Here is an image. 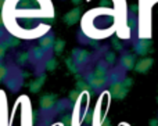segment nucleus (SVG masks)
I'll return each mask as SVG.
<instances>
[{
  "instance_id": "nucleus-2",
  "label": "nucleus",
  "mask_w": 158,
  "mask_h": 126,
  "mask_svg": "<svg viewBox=\"0 0 158 126\" xmlns=\"http://www.w3.org/2000/svg\"><path fill=\"white\" fill-rule=\"evenodd\" d=\"M151 46V42L150 40H140L139 43L136 44V53L140 55H144L148 53V49Z\"/></svg>"
},
{
  "instance_id": "nucleus-1",
  "label": "nucleus",
  "mask_w": 158,
  "mask_h": 126,
  "mask_svg": "<svg viewBox=\"0 0 158 126\" xmlns=\"http://www.w3.org/2000/svg\"><path fill=\"white\" fill-rule=\"evenodd\" d=\"M151 67H153V60H151V58H143V60H140L139 63L135 65V69H136V72L146 74Z\"/></svg>"
},
{
  "instance_id": "nucleus-3",
  "label": "nucleus",
  "mask_w": 158,
  "mask_h": 126,
  "mask_svg": "<svg viewBox=\"0 0 158 126\" xmlns=\"http://www.w3.org/2000/svg\"><path fill=\"white\" fill-rule=\"evenodd\" d=\"M121 63H122V65H123V68H126V69H131V68H135V55H132V54H125L122 57V60H121Z\"/></svg>"
},
{
  "instance_id": "nucleus-4",
  "label": "nucleus",
  "mask_w": 158,
  "mask_h": 126,
  "mask_svg": "<svg viewBox=\"0 0 158 126\" xmlns=\"http://www.w3.org/2000/svg\"><path fill=\"white\" fill-rule=\"evenodd\" d=\"M150 126H158V121H157V119H153V121L150 122Z\"/></svg>"
}]
</instances>
